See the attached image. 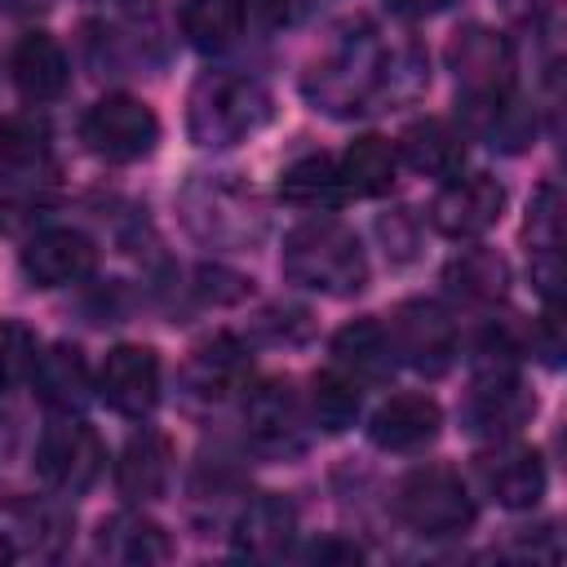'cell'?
<instances>
[{"label":"cell","mask_w":567,"mask_h":567,"mask_svg":"<svg viewBox=\"0 0 567 567\" xmlns=\"http://www.w3.org/2000/svg\"><path fill=\"white\" fill-rule=\"evenodd\" d=\"M279 266L297 288H310L323 297H354L368 284V257H363L354 230H346L341 221H328V217L292 226L284 235Z\"/></svg>","instance_id":"2"},{"label":"cell","mask_w":567,"mask_h":567,"mask_svg":"<svg viewBox=\"0 0 567 567\" xmlns=\"http://www.w3.org/2000/svg\"><path fill=\"white\" fill-rule=\"evenodd\" d=\"M478 478L487 496L505 509H532L545 496V461L527 443H496L478 456Z\"/></svg>","instance_id":"15"},{"label":"cell","mask_w":567,"mask_h":567,"mask_svg":"<svg viewBox=\"0 0 567 567\" xmlns=\"http://www.w3.org/2000/svg\"><path fill=\"white\" fill-rule=\"evenodd\" d=\"M168 474H173V447L159 430H137L115 461V487L124 501H155L168 487Z\"/></svg>","instance_id":"21"},{"label":"cell","mask_w":567,"mask_h":567,"mask_svg":"<svg viewBox=\"0 0 567 567\" xmlns=\"http://www.w3.org/2000/svg\"><path fill=\"white\" fill-rule=\"evenodd\" d=\"M505 213V186L487 173H456L430 204V221L447 239H478L487 235Z\"/></svg>","instance_id":"10"},{"label":"cell","mask_w":567,"mask_h":567,"mask_svg":"<svg viewBox=\"0 0 567 567\" xmlns=\"http://www.w3.org/2000/svg\"><path fill=\"white\" fill-rule=\"evenodd\" d=\"M35 354H40V346H35V332H31L27 323L0 319V390L31 381Z\"/></svg>","instance_id":"31"},{"label":"cell","mask_w":567,"mask_h":567,"mask_svg":"<svg viewBox=\"0 0 567 567\" xmlns=\"http://www.w3.org/2000/svg\"><path fill=\"white\" fill-rule=\"evenodd\" d=\"M248 381V350L235 341V337H208L199 341L186 363L177 368V390L186 403L195 408H217L226 403L230 394H239Z\"/></svg>","instance_id":"12"},{"label":"cell","mask_w":567,"mask_h":567,"mask_svg":"<svg viewBox=\"0 0 567 567\" xmlns=\"http://www.w3.org/2000/svg\"><path fill=\"white\" fill-rule=\"evenodd\" d=\"M97 394L120 416H146L159 399V354L151 346H115L102 359Z\"/></svg>","instance_id":"13"},{"label":"cell","mask_w":567,"mask_h":567,"mask_svg":"<svg viewBox=\"0 0 567 567\" xmlns=\"http://www.w3.org/2000/svg\"><path fill=\"white\" fill-rule=\"evenodd\" d=\"M346 195H385L399 177V146L385 137H354L346 146V155L337 159Z\"/></svg>","instance_id":"26"},{"label":"cell","mask_w":567,"mask_h":567,"mask_svg":"<svg viewBox=\"0 0 567 567\" xmlns=\"http://www.w3.org/2000/svg\"><path fill=\"white\" fill-rule=\"evenodd\" d=\"M58 195V168L44 124L27 115L0 120V230H27Z\"/></svg>","instance_id":"1"},{"label":"cell","mask_w":567,"mask_h":567,"mask_svg":"<svg viewBox=\"0 0 567 567\" xmlns=\"http://www.w3.org/2000/svg\"><path fill=\"white\" fill-rule=\"evenodd\" d=\"M399 155H403L416 173L447 182V177H456L461 164H465V137H461L447 120H416V124L399 137Z\"/></svg>","instance_id":"24"},{"label":"cell","mask_w":567,"mask_h":567,"mask_svg":"<svg viewBox=\"0 0 567 567\" xmlns=\"http://www.w3.org/2000/svg\"><path fill=\"white\" fill-rule=\"evenodd\" d=\"M439 425H443V412L430 394H394L372 412L368 439L385 452H416L439 439Z\"/></svg>","instance_id":"18"},{"label":"cell","mask_w":567,"mask_h":567,"mask_svg":"<svg viewBox=\"0 0 567 567\" xmlns=\"http://www.w3.org/2000/svg\"><path fill=\"white\" fill-rule=\"evenodd\" d=\"M97 266V248L89 235L80 230H40L27 248H22V275L35 288H62V284H80L89 279Z\"/></svg>","instance_id":"16"},{"label":"cell","mask_w":567,"mask_h":567,"mask_svg":"<svg viewBox=\"0 0 567 567\" xmlns=\"http://www.w3.org/2000/svg\"><path fill=\"white\" fill-rule=\"evenodd\" d=\"M390 346H394V354L408 363V368H416V372H425V377H443L447 368H452V359H456V323H452V315L439 306V301H430V297H412V301H403L394 315H390Z\"/></svg>","instance_id":"8"},{"label":"cell","mask_w":567,"mask_h":567,"mask_svg":"<svg viewBox=\"0 0 567 567\" xmlns=\"http://www.w3.org/2000/svg\"><path fill=\"white\" fill-rule=\"evenodd\" d=\"M244 0H182V35L199 53H221L244 31Z\"/></svg>","instance_id":"28"},{"label":"cell","mask_w":567,"mask_h":567,"mask_svg":"<svg viewBox=\"0 0 567 567\" xmlns=\"http://www.w3.org/2000/svg\"><path fill=\"white\" fill-rule=\"evenodd\" d=\"M244 434L261 456H297L306 447V408L288 381H261L244 403Z\"/></svg>","instance_id":"11"},{"label":"cell","mask_w":567,"mask_h":567,"mask_svg":"<svg viewBox=\"0 0 567 567\" xmlns=\"http://www.w3.org/2000/svg\"><path fill=\"white\" fill-rule=\"evenodd\" d=\"M447 62L456 71L465 111H483V106L509 97V89H514V53L501 31H487V27L456 31L447 44Z\"/></svg>","instance_id":"7"},{"label":"cell","mask_w":567,"mask_h":567,"mask_svg":"<svg viewBox=\"0 0 567 567\" xmlns=\"http://www.w3.org/2000/svg\"><path fill=\"white\" fill-rule=\"evenodd\" d=\"M9 75H13V84H18V93L27 102H53V97H62V89L71 80L62 44L53 35H44V31H27L13 44Z\"/></svg>","instance_id":"20"},{"label":"cell","mask_w":567,"mask_h":567,"mask_svg":"<svg viewBox=\"0 0 567 567\" xmlns=\"http://www.w3.org/2000/svg\"><path fill=\"white\" fill-rule=\"evenodd\" d=\"M310 416L328 434H341L346 425H354V416H359V381L346 377L341 368L319 372L315 385H310Z\"/></svg>","instance_id":"30"},{"label":"cell","mask_w":567,"mask_h":567,"mask_svg":"<svg viewBox=\"0 0 567 567\" xmlns=\"http://www.w3.org/2000/svg\"><path fill=\"white\" fill-rule=\"evenodd\" d=\"M527 257H532V284L549 306H558L563 261H558V186L545 182L527 208Z\"/></svg>","instance_id":"22"},{"label":"cell","mask_w":567,"mask_h":567,"mask_svg":"<svg viewBox=\"0 0 567 567\" xmlns=\"http://www.w3.org/2000/svg\"><path fill=\"white\" fill-rule=\"evenodd\" d=\"M80 137L93 155L111 159V164H133L142 155L155 151L159 142V120L142 97L128 93H106L102 102L89 106V115L80 120Z\"/></svg>","instance_id":"6"},{"label":"cell","mask_w":567,"mask_h":567,"mask_svg":"<svg viewBox=\"0 0 567 567\" xmlns=\"http://www.w3.org/2000/svg\"><path fill=\"white\" fill-rule=\"evenodd\" d=\"M93 549H97V558L120 563V567H151L173 554V540L155 518L124 509V514H111L97 523Z\"/></svg>","instance_id":"19"},{"label":"cell","mask_w":567,"mask_h":567,"mask_svg":"<svg viewBox=\"0 0 567 567\" xmlns=\"http://www.w3.org/2000/svg\"><path fill=\"white\" fill-rule=\"evenodd\" d=\"M31 385L35 394L58 408V412H71L89 399V368H84V354L75 346H49L35 354V368H31Z\"/></svg>","instance_id":"25"},{"label":"cell","mask_w":567,"mask_h":567,"mask_svg":"<svg viewBox=\"0 0 567 567\" xmlns=\"http://www.w3.org/2000/svg\"><path fill=\"white\" fill-rule=\"evenodd\" d=\"M270 27H292L310 13V0H252Z\"/></svg>","instance_id":"33"},{"label":"cell","mask_w":567,"mask_h":567,"mask_svg":"<svg viewBox=\"0 0 567 567\" xmlns=\"http://www.w3.org/2000/svg\"><path fill=\"white\" fill-rule=\"evenodd\" d=\"M443 284L465 301H501L509 292V266L492 248H465L443 266Z\"/></svg>","instance_id":"29"},{"label":"cell","mask_w":567,"mask_h":567,"mask_svg":"<svg viewBox=\"0 0 567 567\" xmlns=\"http://www.w3.org/2000/svg\"><path fill=\"white\" fill-rule=\"evenodd\" d=\"M182 217L186 226L208 239V244H230V248H244V244H257L261 230H266V213L261 204L252 199V190L244 186H230L221 177H199L186 186L182 195Z\"/></svg>","instance_id":"5"},{"label":"cell","mask_w":567,"mask_h":567,"mask_svg":"<svg viewBox=\"0 0 567 567\" xmlns=\"http://www.w3.org/2000/svg\"><path fill=\"white\" fill-rule=\"evenodd\" d=\"M279 195L297 208H337L346 199V182L332 155H301L279 173Z\"/></svg>","instance_id":"27"},{"label":"cell","mask_w":567,"mask_h":567,"mask_svg":"<svg viewBox=\"0 0 567 567\" xmlns=\"http://www.w3.org/2000/svg\"><path fill=\"white\" fill-rule=\"evenodd\" d=\"M532 408H536V403L523 394V385H518L509 359L487 354L483 372L474 377L470 403H465L470 430H474V434H492V439H496V434H509V430H518V425L527 421Z\"/></svg>","instance_id":"14"},{"label":"cell","mask_w":567,"mask_h":567,"mask_svg":"<svg viewBox=\"0 0 567 567\" xmlns=\"http://www.w3.org/2000/svg\"><path fill=\"white\" fill-rule=\"evenodd\" d=\"M332 354H337V368L346 377H354L359 385L363 381H385L394 372V346H390V332L385 323L377 319H354L346 323L337 337H332Z\"/></svg>","instance_id":"23"},{"label":"cell","mask_w":567,"mask_h":567,"mask_svg":"<svg viewBox=\"0 0 567 567\" xmlns=\"http://www.w3.org/2000/svg\"><path fill=\"white\" fill-rule=\"evenodd\" d=\"M297 536V505L279 492H257L235 514V554L244 558H284Z\"/></svg>","instance_id":"17"},{"label":"cell","mask_w":567,"mask_h":567,"mask_svg":"<svg viewBox=\"0 0 567 567\" xmlns=\"http://www.w3.org/2000/svg\"><path fill=\"white\" fill-rule=\"evenodd\" d=\"M270 120V93L252 75L213 71L190 89L186 128L199 146H235Z\"/></svg>","instance_id":"3"},{"label":"cell","mask_w":567,"mask_h":567,"mask_svg":"<svg viewBox=\"0 0 567 567\" xmlns=\"http://www.w3.org/2000/svg\"><path fill=\"white\" fill-rule=\"evenodd\" d=\"M394 13H403V18H430V13H439V9H447L452 0H385Z\"/></svg>","instance_id":"34"},{"label":"cell","mask_w":567,"mask_h":567,"mask_svg":"<svg viewBox=\"0 0 567 567\" xmlns=\"http://www.w3.org/2000/svg\"><path fill=\"white\" fill-rule=\"evenodd\" d=\"M9 558H13V545H9V536L0 532V563H9Z\"/></svg>","instance_id":"35"},{"label":"cell","mask_w":567,"mask_h":567,"mask_svg":"<svg viewBox=\"0 0 567 567\" xmlns=\"http://www.w3.org/2000/svg\"><path fill=\"white\" fill-rule=\"evenodd\" d=\"M102 461H106V447H102L97 430L84 425L80 416L49 421L40 443H35V470L58 492H89L102 474Z\"/></svg>","instance_id":"9"},{"label":"cell","mask_w":567,"mask_h":567,"mask_svg":"<svg viewBox=\"0 0 567 567\" xmlns=\"http://www.w3.org/2000/svg\"><path fill=\"white\" fill-rule=\"evenodd\" d=\"M394 514L416 536H461L474 523V496L452 465H416L394 492Z\"/></svg>","instance_id":"4"},{"label":"cell","mask_w":567,"mask_h":567,"mask_svg":"<svg viewBox=\"0 0 567 567\" xmlns=\"http://www.w3.org/2000/svg\"><path fill=\"white\" fill-rule=\"evenodd\" d=\"M306 558H310V563H363V549H359L354 540H337V536H328V540L310 545Z\"/></svg>","instance_id":"32"}]
</instances>
